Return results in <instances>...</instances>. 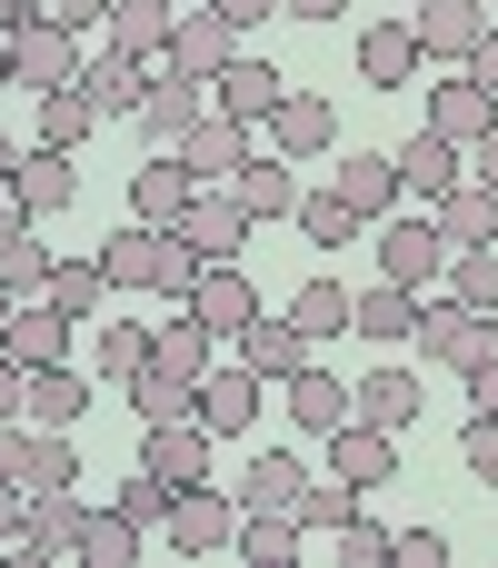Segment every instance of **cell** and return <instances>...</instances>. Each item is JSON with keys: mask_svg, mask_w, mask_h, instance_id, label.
Listing matches in <instances>:
<instances>
[{"mask_svg": "<svg viewBox=\"0 0 498 568\" xmlns=\"http://www.w3.org/2000/svg\"><path fill=\"white\" fill-rule=\"evenodd\" d=\"M489 349H498V310H469L459 290L419 300V359H439V369H479Z\"/></svg>", "mask_w": 498, "mask_h": 568, "instance_id": "1", "label": "cell"}, {"mask_svg": "<svg viewBox=\"0 0 498 568\" xmlns=\"http://www.w3.org/2000/svg\"><path fill=\"white\" fill-rule=\"evenodd\" d=\"M379 280H399V290H429V280H449V230L419 210V220H379Z\"/></svg>", "mask_w": 498, "mask_h": 568, "instance_id": "2", "label": "cell"}, {"mask_svg": "<svg viewBox=\"0 0 498 568\" xmlns=\"http://www.w3.org/2000/svg\"><path fill=\"white\" fill-rule=\"evenodd\" d=\"M100 270H110V290H170V270H180V230L130 220V230L100 240Z\"/></svg>", "mask_w": 498, "mask_h": 568, "instance_id": "3", "label": "cell"}, {"mask_svg": "<svg viewBox=\"0 0 498 568\" xmlns=\"http://www.w3.org/2000/svg\"><path fill=\"white\" fill-rule=\"evenodd\" d=\"M210 339H240L250 320H260V290H250V270L240 260H200V280H190V300H180Z\"/></svg>", "mask_w": 498, "mask_h": 568, "instance_id": "4", "label": "cell"}, {"mask_svg": "<svg viewBox=\"0 0 498 568\" xmlns=\"http://www.w3.org/2000/svg\"><path fill=\"white\" fill-rule=\"evenodd\" d=\"M230 60H240V30H230L210 0H190L180 30H170V50H160V70H180V80H220Z\"/></svg>", "mask_w": 498, "mask_h": 568, "instance_id": "5", "label": "cell"}, {"mask_svg": "<svg viewBox=\"0 0 498 568\" xmlns=\"http://www.w3.org/2000/svg\"><path fill=\"white\" fill-rule=\"evenodd\" d=\"M160 539H170L180 559H210V549H230V539H240V509H230L220 489H200V479H190V489H170V519H160Z\"/></svg>", "mask_w": 498, "mask_h": 568, "instance_id": "6", "label": "cell"}, {"mask_svg": "<svg viewBox=\"0 0 498 568\" xmlns=\"http://www.w3.org/2000/svg\"><path fill=\"white\" fill-rule=\"evenodd\" d=\"M409 30H419V60H449V70H469V50L489 40V0H419L409 10Z\"/></svg>", "mask_w": 498, "mask_h": 568, "instance_id": "7", "label": "cell"}, {"mask_svg": "<svg viewBox=\"0 0 498 568\" xmlns=\"http://www.w3.org/2000/svg\"><path fill=\"white\" fill-rule=\"evenodd\" d=\"M10 80H20V90H70V80H80V30H60V20L10 30Z\"/></svg>", "mask_w": 498, "mask_h": 568, "instance_id": "8", "label": "cell"}, {"mask_svg": "<svg viewBox=\"0 0 498 568\" xmlns=\"http://www.w3.org/2000/svg\"><path fill=\"white\" fill-rule=\"evenodd\" d=\"M0 479H20V489H70L80 459H70L60 429H20V419H0Z\"/></svg>", "mask_w": 498, "mask_h": 568, "instance_id": "9", "label": "cell"}, {"mask_svg": "<svg viewBox=\"0 0 498 568\" xmlns=\"http://www.w3.org/2000/svg\"><path fill=\"white\" fill-rule=\"evenodd\" d=\"M200 120H210V80L160 70V80H150V100H140V140H150V150H180Z\"/></svg>", "mask_w": 498, "mask_h": 568, "instance_id": "10", "label": "cell"}, {"mask_svg": "<svg viewBox=\"0 0 498 568\" xmlns=\"http://www.w3.org/2000/svg\"><path fill=\"white\" fill-rule=\"evenodd\" d=\"M389 160H399V200H419V210H429V200H439L449 180H469V150H459V140H439L429 120H419V130H409V140L389 150Z\"/></svg>", "mask_w": 498, "mask_h": 568, "instance_id": "11", "label": "cell"}, {"mask_svg": "<svg viewBox=\"0 0 498 568\" xmlns=\"http://www.w3.org/2000/svg\"><path fill=\"white\" fill-rule=\"evenodd\" d=\"M190 200H200V180L180 170V150H150V160L130 170V220H150V230H180V220H190Z\"/></svg>", "mask_w": 498, "mask_h": 568, "instance_id": "12", "label": "cell"}, {"mask_svg": "<svg viewBox=\"0 0 498 568\" xmlns=\"http://www.w3.org/2000/svg\"><path fill=\"white\" fill-rule=\"evenodd\" d=\"M150 80H160V70H150V60H130V50H110V40H100V60H80V90H90V110H100V120H140Z\"/></svg>", "mask_w": 498, "mask_h": 568, "instance_id": "13", "label": "cell"}, {"mask_svg": "<svg viewBox=\"0 0 498 568\" xmlns=\"http://www.w3.org/2000/svg\"><path fill=\"white\" fill-rule=\"evenodd\" d=\"M280 100H289V80H280V70H270L260 50H240V60H230L220 80H210V110H220V120H250V130H260V120H270Z\"/></svg>", "mask_w": 498, "mask_h": 568, "instance_id": "14", "label": "cell"}, {"mask_svg": "<svg viewBox=\"0 0 498 568\" xmlns=\"http://www.w3.org/2000/svg\"><path fill=\"white\" fill-rule=\"evenodd\" d=\"M250 230H260V220H250V200H240V190H200V200H190V220H180V240H190L200 260H240V250H250Z\"/></svg>", "mask_w": 498, "mask_h": 568, "instance_id": "15", "label": "cell"}, {"mask_svg": "<svg viewBox=\"0 0 498 568\" xmlns=\"http://www.w3.org/2000/svg\"><path fill=\"white\" fill-rule=\"evenodd\" d=\"M349 339H369V349H399V339H419V290H399V280H369V290H349Z\"/></svg>", "mask_w": 498, "mask_h": 568, "instance_id": "16", "label": "cell"}, {"mask_svg": "<svg viewBox=\"0 0 498 568\" xmlns=\"http://www.w3.org/2000/svg\"><path fill=\"white\" fill-rule=\"evenodd\" d=\"M70 339H80V320H70V310H50V300H20V310H10V329H0V349H10L20 369H60V359H70Z\"/></svg>", "mask_w": 498, "mask_h": 568, "instance_id": "17", "label": "cell"}, {"mask_svg": "<svg viewBox=\"0 0 498 568\" xmlns=\"http://www.w3.org/2000/svg\"><path fill=\"white\" fill-rule=\"evenodd\" d=\"M429 130H439V140H459V150H479V140L498 130V90H479L469 70H449V80L429 90Z\"/></svg>", "mask_w": 498, "mask_h": 568, "instance_id": "18", "label": "cell"}, {"mask_svg": "<svg viewBox=\"0 0 498 568\" xmlns=\"http://www.w3.org/2000/svg\"><path fill=\"white\" fill-rule=\"evenodd\" d=\"M240 160H250V120H220V110H210V120L180 140V170H190L200 190H230V180H240Z\"/></svg>", "mask_w": 498, "mask_h": 568, "instance_id": "19", "label": "cell"}, {"mask_svg": "<svg viewBox=\"0 0 498 568\" xmlns=\"http://www.w3.org/2000/svg\"><path fill=\"white\" fill-rule=\"evenodd\" d=\"M329 190H339V200H349V210H359V220L379 230V220L399 210V160H389V150H339Z\"/></svg>", "mask_w": 498, "mask_h": 568, "instance_id": "20", "label": "cell"}, {"mask_svg": "<svg viewBox=\"0 0 498 568\" xmlns=\"http://www.w3.org/2000/svg\"><path fill=\"white\" fill-rule=\"evenodd\" d=\"M329 469H339L349 489H389V479H399V429H369V419L329 429Z\"/></svg>", "mask_w": 498, "mask_h": 568, "instance_id": "21", "label": "cell"}, {"mask_svg": "<svg viewBox=\"0 0 498 568\" xmlns=\"http://www.w3.org/2000/svg\"><path fill=\"white\" fill-rule=\"evenodd\" d=\"M80 529H90L80 479H70V489H30V529H20V549H30V559H70V549H80Z\"/></svg>", "mask_w": 498, "mask_h": 568, "instance_id": "22", "label": "cell"}, {"mask_svg": "<svg viewBox=\"0 0 498 568\" xmlns=\"http://www.w3.org/2000/svg\"><path fill=\"white\" fill-rule=\"evenodd\" d=\"M329 140H339V110H329L319 90H289V100L270 110V150H280V160H319Z\"/></svg>", "mask_w": 498, "mask_h": 568, "instance_id": "23", "label": "cell"}, {"mask_svg": "<svg viewBox=\"0 0 498 568\" xmlns=\"http://www.w3.org/2000/svg\"><path fill=\"white\" fill-rule=\"evenodd\" d=\"M260 389H270L260 369H210V379H200V429H210V439L260 429Z\"/></svg>", "mask_w": 498, "mask_h": 568, "instance_id": "24", "label": "cell"}, {"mask_svg": "<svg viewBox=\"0 0 498 568\" xmlns=\"http://www.w3.org/2000/svg\"><path fill=\"white\" fill-rule=\"evenodd\" d=\"M140 469H150V479H170V489L210 479V429H200V419H160V429L140 439Z\"/></svg>", "mask_w": 498, "mask_h": 568, "instance_id": "25", "label": "cell"}, {"mask_svg": "<svg viewBox=\"0 0 498 568\" xmlns=\"http://www.w3.org/2000/svg\"><path fill=\"white\" fill-rule=\"evenodd\" d=\"M359 80L369 90H409L419 80V30L409 20H369L359 30Z\"/></svg>", "mask_w": 498, "mask_h": 568, "instance_id": "26", "label": "cell"}, {"mask_svg": "<svg viewBox=\"0 0 498 568\" xmlns=\"http://www.w3.org/2000/svg\"><path fill=\"white\" fill-rule=\"evenodd\" d=\"M240 369H260L270 389H289V379L309 369V339L289 329V310H280V320H250V329H240Z\"/></svg>", "mask_w": 498, "mask_h": 568, "instance_id": "27", "label": "cell"}, {"mask_svg": "<svg viewBox=\"0 0 498 568\" xmlns=\"http://www.w3.org/2000/svg\"><path fill=\"white\" fill-rule=\"evenodd\" d=\"M429 220L449 230V250H479V240H498V190L489 180H449V190L429 200Z\"/></svg>", "mask_w": 498, "mask_h": 568, "instance_id": "28", "label": "cell"}, {"mask_svg": "<svg viewBox=\"0 0 498 568\" xmlns=\"http://www.w3.org/2000/svg\"><path fill=\"white\" fill-rule=\"evenodd\" d=\"M10 200H20V210H40V220H50V210H70V200H80L70 150H40V140H30V150H20V180H10Z\"/></svg>", "mask_w": 498, "mask_h": 568, "instance_id": "29", "label": "cell"}, {"mask_svg": "<svg viewBox=\"0 0 498 568\" xmlns=\"http://www.w3.org/2000/svg\"><path fill=\"white\" fill-rule=\"evenodd\" d=\"M289 419H299L309 439H329V429H349V419H359V389H339V379L309 359V369L289 379Z\"/></svg>", "mask_w": 498, "mask_h": 568, "instance_id": "30", "label": "cell"}, {"mask_svg": "<svg viewBox=\"0 0 498 568\" xmlns=\"http://www.w3.org/2000/svg\"><path fill=\"white\" fill-rule=\"evenodd\" d=\"M170 30H180V0H120V10H110V30H100V40H110V50H130V60H150V70H160V50H170Z\"/></svg>", "mask_w": 498, "mask_h": 568, "instance_id": "31", "label": "cell"}, {"mask_svg": "<svg viewBox=\"0 0 498 568\" xmlns=\"http://www.w3.org/2000/svg\"><path fill=\"white\" fill-rule=\"evenodd\" d=\"M230 190H240V200H250V220H289V210H299V170H289V160H280V150H270V160H260V150H250V160H240V180H230Z\"/></svg>", "mask_w": 498, "mask_h": 568, "instance_id": "32", "label": "cell"}, {"mask_svg": "<svg viewBox=\"0 0 498 568\" xmlns=\"http://www.w3.org/2000/svg\"><path fill=\"white\" fill-rule=\"evenodd\" d=\"M299 499H309V469H299L289 449H260L250 479H240V509H289V519H299Z\"/></svg>", "mask_w": 498, "mask_h": 568, "instance_id": "33", "label": "cell"}, {"mask_svg": "<svg viewBox=\"0 0 498 568\" xmlns=\"http://www.w3.org/2000/svg\"><path fill=\"white\" fill-rule=\"evenodd\" d=\"M299 539H309V529H299L289 509H240V559H250V568H289V559H299Z\"/></svg>", "mask_w": 498, "mask_h": 568, "instance_id": "34", "label": "cell"}, {"mask_svg": "<svg viewBox=\"0 0 498 568\" xmlns=\"http://www.w3.org/2000/svg\"><path fill=\"white\" fill-rule=\"evenodd\" d=\"M289 220H299V240H309V250H349V240L369 230L339 190H299V210H289Z\"/></svg>", "mask_w": 498, "mask_h": 568, "instance_id": "35", "label": "cell"}, {"mask_svg": "<svg viewBox=\"0 0 498 568\" xmlns=\"http://www.w3.org/2000/svg\"><path fill=\"white\" fill-rule=\"evenodd\" d=\"M40 300H50V310H70V320L90 329V320H100V300H110V270H100V260H50V290H40Z\"/></svg>", "mask_w": 498, "mask_h": 568, "instance_id": "36", "label": "cell"}, {"mask_svg": "<svg viewBox=\"0 0 498 568\" xmlns=\"http://www.w3.org/2000/svg\"><path fill=\"white\" fill-rule=\"evenodd\" d=\"M289 329H299L309 349L339 339V329H349V290H339V280H299V290H289Z\"/></svg>", "mask_w": 498, "mask_h": 568, "instance_id": "37", "label": "cell"}, {"mask_svg": "<svg viewBox=\"0 0 498 568\" xmlns=\"http://www.w3.org/2000/svg\"><path fill=\"white\" fill-rule=\"evenodd\" d=\"M150 369H170V379H210V329L180 310V320H160L150 329Z\"/></svg>", "mask_w": 498, "mask_h": 568, "instance_id": "38", "label": "cell"}, {"mask_svg": "<svg viewBox=\"0 0 498 568\" xmlns=\"http://www.w3.org/2000/svg\"><path fill=\"white\" fill-rule=\"evenodd\" d=\"M100 130V110H90V90L70 80V90H40V150H80Z\"/></svg>", "mask_w": 498, "mask_h": 568, "instance_id": "39", "label": "cell"}, {"mask_svg": "<svg viewBox=\"0 0 498 568\" xmlns=\"http://www.w3.org/2000/svg\"><path fill=\"white\" fill-rule=\"evenodd\" d=\"M130 409H140V429H160V419H200V379L140 369V379H130Z\"/></svg>", "mask_w": 498, "mask_h": 568, "instance_id": "40", "label": "cell"}, {"mask_svg": "<svg viewBox=\"0 0 498 568\" xmlns=\"http://www.w3.org/2000/svg\"><path fill=\"white\" fill-rule=\"evenodd\" d=\"M80 409H90V379H80L70 359H60V369H30V419H40V429H70Z\"/></svg>", "mask_w": 498, "mask_h": 568, "instance_id": "41", "label": "cell"}, {"mask_svg": "<svg viewBox=\"0 0 498 568\" xmlns=\"http://www.w3.org/2000/svg\"><path fill=\"white\" fill-rule=\"evenodd\" d=\"M359 419H369V429H409V419H419V379H409V369H369V379H359Z\"/></svg>", "mask_w": 498, "mask_h": 568, "instance_id": "42", "label": "cell"}, {"mask_svg": "<svg viewBox=\"0 0 498 568\" xmlns=\"http://www.w3.org/2000/svg\"><path fill=\"white\" fill-rule=\"evenodd\" d=\"M140 539H150L140 519H120V509H90V529H80V549H70V559H90V568H130V559H140Z\"/></svg>", "mask_w": 498, "mask_h": 568, "instance_id": "43", "label": "cell"}, {"mask_svg": "<svg viewBox=\"0 0 498 568\" xmlns=\"http://www.w3.org/2000/svg\"><path fill=\"white\" fill-rule=\"evenodd\" d=\"M449 290H459L469 310H498V240H479V250H449Z\"/></svg>", "mask_w": 498, "mask_h": 568, "instance_id": "44", "label": "cell"}, {"mask_svg": "<svg viewBox=\"0 0 498 568\" xmlns=\"http://www.w3.org/2000/svg\"><path fill=\"white\" fill-rule=\"evenodd\" d=\"M150 369V329L140 320H100V379H140Z\"/></svg>", "mask_w": 498, "mask_h": 568, "instance_id": "45", "label": "cell"}, {"mask_svg": "<svg viewBox=\"0 0 498 568\" xmlns=\"http://www.w3.org/2000/svg\"><path fill=\"white\" fill-rule=\"evenodd\" d=\"M359 499H369V489H349V479L329 469V479H309V499H299V529H349V519H359Z\"/></svg>", "mask_w": 498, "mask_h": 568, "instance_id": "46", "label": "cell"}, {"mask_svg": "<svg viewBox=\"0 0 498 568\" xmlns=\"http://www.w3.org/2000/svg\"><path fill=\"white\" fill-rule=\"evenodd\" d=\"M110 509H120V519H140V529H160V519H170V479H150V469H130V479L110 489Z\"/></svg>", "mask_w": 498, "mask_h": 568, "instance_id": "47", "label": "cell"}, {"mask_svg": "<svg viewBox=\"0 0 498 568\" xmlns=\"http://www.w3.org/2000/svg\"><path fill=\"white\" fill-rule=\"evenodd\" d=\"M389 568H449V529H399L389 539Z\"/></svg>", "mask_w": 498, "mask_h": 568, "instance_id": "48", "label": "cell"}, {"mask_svg": "<svg viewBox=\"0 0 498 568\" xmlns=\"http://www.w3.org/2000/svg\"><path fill=\"white\" fill-rule=\"evenodd\" d=\"M459 459H469L479 489H498V419H469V429H459Z\"/></svg>", "mask_w": 498, "mask_h": 568, "instance_id": "49", "label": "cell"}, {"mask_svg": "<svg viewBox=\"0 0 498 568\" xmlns=\"http://www.w3.org/2000/svg\"><path fill=\"white\" fill-rule=\"evenodd\" d=\"M389 539H399V529H369V519H349V529H339V559H349V568H389Z\"/></svg>", "mask_w": 498, "mask_h": 568, "instance_id": "50", "label": "cell"}, {"mask_svg": "<svg viewBox=\"0 0 498 568\" xmlns=\"http://www.w3.org/2000/svg\"><path fill=\"white\" fill-rule=\"evenodd\" d=\"M459 379H469V419H498V349L479 369H459Z\"/></svg>", "mask_w": 498, "mask_h": 568, "instance_id": "51", "label": "cell"}, {"mask_svg": "<svg viewBox=\"0 0 498 568\" xmlns=\"http://www.w3.org/2000/svg\"><path fill=\"white\" fill-rule=\"evenodd\" d=\"M110 10H120V0H50L60 30H110Z\"/></svg>", "mask_w": 498, "mask_h": 568, "instance_id": "52", "label": "cell"}, {"mask_svg": "<svg viewBox=\"0 0 498 568\" xmlns=\"http://www.w3.org/2000/svg\"><path fill=\"white\" fill-rule=\"evenodd\" d=\"M20 529H30V489L0 479V549H20Z\"/></svg>", "mask_w": 498, "mask_h": 568, "instance_id": "53", "label": "cell"}, {"mask_svg": "<svg viewBox=\"0 0 498 568\" xmlns=\"http://www.w3.org/2000/svg\"><path fill=\"white\" fill-rule=\"evenodd\" d=\"M20 409H30V369L0 349V419H20Z\"/></svg>", "mask_w": 498, "mask_h": 568, "instance_id": "54", "label": "cell"}, {"mask_svg": "<svg viewBox=\"0 0 498 568\" xmlns=\"http://www.w3.org/2000/svg\"><path fill=\"white\" fill-rule=\"evenodd\" d=\"M210 10H220V20H230V30H260V20H270V10H280V0H210Z\"/></svg>", "mask_w": 498, "mask_h": 568, "instance_id": "55", "label": "cell"}, {"mask_svg": "<svg viewBox=\"0 0 498 568\" xmlns=\"http://www.w3.org/2000/svg\"><path fill=\"white\" fill-rule=\"evenodd\" d=\"M30 20H50V0H0V40H10V30H30Z\"/></svg>", "mask_w": 498, "mask_h": 568, "instance_id": "56", "label": "cell"}, {"mask_svg": "<svg viewBox=\"0 0 498 568\" xmlns=\"http://www.w3.org/2000/svg\"><path fill=\"white\" fill-rule=\"evenodd\" d=\"M469 80H479V90H498V30L479 40V50H469Z\"/></svg>", "mask_w": 498, "mask_h": 568, "instance_id": "57", "label": "cell"}, {"mask_svg": "<svg viewBox=\"0 0 498 568\" xmlns=\"http://www.w3.org/2000/svg\"><path fill=\"white\" fill-rule=\"evenodd\" d=\"M349 0H280V20H339Z\"/></svg>", "mask_w": 498, "mask_h": 568, "instance_id": "58", "label": "cell"}, {"mask_svg": "<svg viewBox=\"0 0 498 568\" xmlns=\"http://www.w3.org/2000/svg\"><path fill=\"white\" fill-rule=\"evenodd\" d=\"M469 180H489V190H498V130L479 140V150H469Z\"/></svg>", "mask_w": 498, "mask_h": 568, "instance_id": "59", "label": "cell"}, {"mask_svg": "<svg viewBox=\"0 0 498 568\" xmlns=\"http://www.w3.org/2000/svg\"><path fill=\"white\" fill-rule=\"evenodd\" d=\"M10 180H20V140H0V190H10Z\"/></svg>", "mask_w": 498, "mask_h": 568, "instance_id": "60", "label": "cell"}, {"mask_svg": "<svg viewBox=\"0 0 498 568\" xmlns=\"http://www.w3.org/2000/svg\"><path fill=\"white\" fill-rule=\"evenodd\" d=\"M0 90H10V40H0Z\"/></svg>", "mask_w": 498, "mask_h": 568, "instance_id": "61", "label": "cell"}, {"mask_svg": "<svg viewBox=\"0 0 498 568\" xmlns=\"http://www.w3.org/2000/svg\"><path fill=\"white\" fill-rule=\"evenodd\" d=\"M10 310H20V300H10V290H0V329H10Z\"/></svg>", "mask_w": 498, "mask_h": 568, "instance_id": "62", "label": "cell"}, {"mask_svg": "<svg viewBox=\"0 0 498 568\" xmlns=\"http://www.w3.org/2000/svg\"><path fill=\"white\" fill-rule=\"evenodd\" d=\"M180 10H190V0H180Z\"/></svg>", "mask_w": 498, "mask_h": 568, "instance_id": "63", "label": "cell"}]
</instances>
